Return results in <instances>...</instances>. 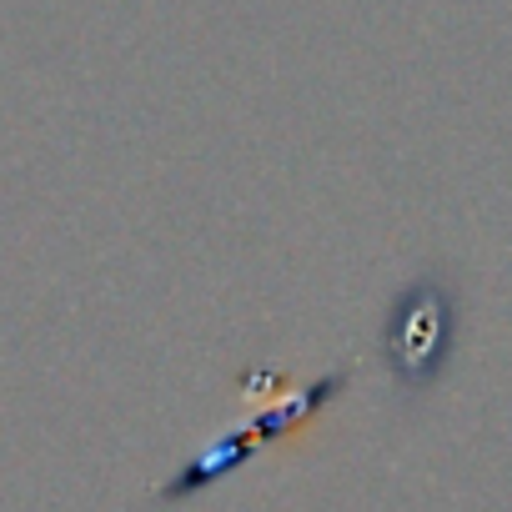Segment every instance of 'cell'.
<instances>
[{"label": "cell", "instance_id": "7a4b0ae2", "mask_svg": "<svg viewBox=\"0 0 512 512\" xmlns=\"http://www.w3.org/2000/svg\"><path fill=\"white\" fill-rule=\"evenodd\" d=\"M347 382H352V372H347V367H332V372H327V377H317L312 387H302V392L282 397V402H277V407H267V412H256L246 427H236V432L216 437L211 447H201L191 462H181V467L171 472V482L156 492V502L176 507V502L201 497L206 487L226 482L231 472H241V467H246L256 452H262V447H272V442H282V437L302 432L312 417H322V412L347 392Z\"/></svg>", "mask_w": 512, "mask_h": 512}, {"label": "cell", "instance_id": "6da1fadb", "mask_svg": "<svg viewBox=\"0 0 512 512\" xmlns=\"http://www.w3.org/2000/svg\"><path fill=\"white\" fill-rule=\"evenodd\" d=\"M462 342V277L447 262H422L387 302L377 327V357L392 387L417 402L442 387Z\"/></svg>", "mask_w": 512, "mask_h": 512}]
</instances>
